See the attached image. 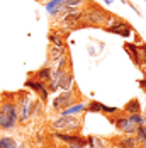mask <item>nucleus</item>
<instances>
[{"label":"nucleus","instance_id":"obj_1","mask_svg":"<svg viewBox=\"0 0 146 148\" xmlns=\"http://www.w3.org/2000/svg\"><path fill=\"white\" fill-rule=\"evenodd\" d=\"M19 121V112L15 106V92L2 94V104H0V130L10 131L14 130Z\"/></svg>","mask_w":146,"mask_h":148},{"label":"nucleus","instance_id":"obj_2","mask_svg":"<svg viewBox=\"0 0 146 148\" xmlns=\"http://www.w3.org/2000/svg\"><path fill=\"white\" fill-rule=\"evenodd\" d=\"M116 17L111 14H107L105 10H102L99 5H90L87 10L83 12V21L88 26H102V24H111Z\"/></svg>","mask_w":146,"mask_h":148},{"label":"nucleus","instance_id":"obj_3","mask_svg":"<svg viewBox=\"0 0 146 148\" xmlns=\"http://www.w3.org/2000/svg\"><path fill=\"white\" fill-rule=\"evenodd\" d=\"M15 106H17V112H19V121L20 123L27 121V118L32 114V101H31V94L27 90L15 92Z\"/></svg>","mask_w":146,"mask_h":148},{"label":"nucleus","instance_id":"obj_4","mask_svg":"<svg viewBox=\"0 0 146 148\" xmlns=\"http://www.w3.org/2000/svg\"><path fill=\"white\" fill-rule=\"evenodd\" d=\"M51 126L56 130V131H70V133H76L78 130H80V126H82V123H80V119L75 118V116H59L56 118L53 123H51Z\"/></svg>","mask_w":146,"mask_h":148},{"label":"nucleus","instance_id":"obj_5","mask_svg":"<svg viewBox=\"0 0 146 148\" xmlns=\"http://www.w3.org/2000/svg\"><path fill=\"white\" fill-rule=\"evenodd\" d=\"M24 87H26V89L34 90V92L39 95V99L43 101V104L46 102V101H48V97H49V92H48V89H46V84L41 82V80H38V78H34V77H27V80H26Z\"/></svg>","mask_w":146,"mask_h":148},{"label":"nucleus","instance_id":"obj_6","mask_svg":"<svg viewBox=\"0 0 146 148\" xmlns=\"http://www.w3.org/2000/svg\"><path fill=\"white\" fill-rule=\"evenodd\" d=\"M76 97H75V94H73V90H65L63 94H59L55 97V101H53V107L56 109V111H63V109H66V107H70L73 104H76Z\"/></svg>","mask_w":146,"mask_h":148},{"label":"nucleus","instance_id":"obj_7","mask_svg":"<svg viewBox=\"0 0 146 148\" xmlns=\"http://www.w3.org/2000/svg\"><path fill=\"white\" fill-rule=\"evenodd\" d=\"M107 32H112V34H119L122 38H129V34L132 32V27L129 22L126 21H119V19H114L107 27H104Z\"/></svg>","mask_w":146,"mask_h":148},{"label":"nucleus","instance_id":"obj_8","mask_svg":"<svg viewBox=\"0 0 146 148\" xmlns=\"http://www.w3.org/2000/svg\"><path fill=\"white\" fill-rule=\"evenodd\" d=\"M112 123L116 124V128L121 131V133H126V134H132L136 131V126L129 123V119L126 118V116H119V118L112 119Z\"/></svg>","mask_w":146,"mask_h":148},{"label":"nucleus","instance_id":"obj_9","mask_svg":"<svg viewBox=\"0 0 146 148\" xmlns=\"http://www.w3.org/2000/svg\"><path fill=\"white\" fill-rule=\"evenodd\" d=\"M65 56V46H49L48 48V60L51 63H58L59 60Z\"/></svg>","mask_w":146,"mask_h":148},{"label":"nucleus","instance_id":"obj_10","mask_svg":"<svg viewBox=\"0 0 146 148\" xmlns=\"http://www.w3.org/2000/svg\"><path fill=\"white\" fill-rule=\"evenodd\" d=\"M124 49L128 51V55H129V58H131L132 63H134L136 66H139V68H141V60H139L138 45H134V43H124Z\"/></svg>","mask_w":146,"mask_h":148},{"label":"nucleus","instance_id":"obj_11","mask_svg":"<svg viewBox=\"0 0 146 148\" xmlns=\"http://www.w3.org/2000/svg\"><path fill=\"white\" fill-rule=\"evenodd\" d=\"M29 77H34V78H38V80H41L44 84H48L49 80H51V66H43V68H39L38 72H34V73H29Z\"/></svg>","mask_w":146,"mask_h":148},{"label":"nucleus","instance_id":"obj_12","mask_svg":"<svg viewBox=\"0 0 146 148\" xmlns=\"http://www.w3.org/2000/svg\"><path fill=\"white\" fill-rule=\"evenodd\" d=\"M58 85H59V89H63V90H72V85H73L72 70H66V72L63 73V77L59 78V82H58Z\"/></svg>","mask_w":146,"mask_h":148},{"label":"nucleus","instance_id":"obj_13","mask_svg":"<svg viewBox=\"0 0 146 148\" xmlns=\"http://www.w3.org/2000/svg\"><path fill=\"white\" fill-rule=\"evenodd\" d=\"M139 145H141V141L136 136H124L119 141V147L121 148H139Z\"/></svg>","mask_w":146,"mask_h":148},{"label":"nucleus","instance_id":"obj_14","mask_svg":"<svg viewBox=\"0 0 146 148\" xmlns=\"http://www.w3.org/2000/svg\"><path fill=\"white\" fill-rule=\"evenodd\" d=\"M85 111V104H73L70 107H66V109H63L61 111V116H75V114H78V112H83Z\"/></svg>","mask_w":146,"mask_h":148},{"label":"nucleus","instance_id":"obj_15","mask_svg":"<svg viewBox=\"0 0 146 148\" xmlns=\"http://www.w3.org/2000/svg\"><path fill=\"white\" fill-rule=\"evenodd\" d=\"M124 112L128 114H136V112H141V104L138 99H131L129 102H126L124 106Z\"/></svg>","mask_w":146,"mask_h":148},{"label":"nucleus","instance_id":"obj_16","mask_svg":"<svg viewBox=\"0 0 146 148\" xmlns=\"http://www.w3.org/2000/svg\"><path fill=\"white\" fill-rule=\"evenodd\" d=\"M48 39H49V43L53 46H65V43H63V38L59 36L58 32H55V31H51L49 34H48Z\"/></svg>","mask_w":146,"mask_h":148},{"label":"nucleus","instance_id":"obj_17","mask_svg":"<svg viewBox=\"0 0 146 148\" xmlns=\"http://www.w3.org/2000/svg\"><path fill=\"white\" fill-rule=\"evenodd\" d=\"M87 145L88 148H105L102 143V140L100 138H97V136H88L87 138Z\"/></svg>","mask_w":146,"mask_h":148},{"label":"nucleus","instance_id":"obj_18","mask_svg":"<svg viewBox=\"0 0 146 148\" xmlns=\"http://www.w3.org/2000/svg\"><path fill=\"white\" fill-rule=\"evenodd\" d=\"M17 145V141H15L12 136H3V138H0V148H14Z\"/></svg>","mask_w":146,"mask_h":148},{"label":"nucleus","instance_id":"obj_19","mask_svg":"<svg viewBox=\"0 0 146 148\" xmlns=\"http://www.w3.org/2000/svg\"><path fill=\"white\" fill-rule=\"evenodd\" d=\"M85 111H87V112H100V111H102V104L97 102V101H92L90 104L85 106Z\"/></svg>","mask_w":146,"mask_h":148},{"label":"nucleus","instance_id":"obj_20","mask_svg":"<svg viewBox=\"0 0 146 148\" xmlns=\"http://www.w3.org/2000/svg\"><path fill=\"white\" fill-rule=\"evenodd\" d=\"M129 123H132L134 126H143V121H145V118L141 116V112H136V114H129Z\"/></svg>","mask_w":146,"mask_h":148},{"label":"nucleus","instance_id":"obj_21","mask_svg":"<svg viewBox=\"0 0 146 148\" xmlns=\"http://www.w3.org/2000/svg\"><path fill=\"white\" fill-rule=\"evenodd\" d=\"M138 51H139V60H141V70H145V66H146V45H138Z\"/></svg>","mask_w":146,"mask_h":148},{"label":"nucleus","instance_id":"obj_22","mask_svg":"<svg viewBox=\"0 0 146 148\" xmlns=\"http://www.w3.org/2000/svg\"><path fill=\"white\" fill-rule=\"evenodd\" d=\"M136 138L141 141V143H146V130L143 128V126H136Z\"/></svg>","mask_w":146,"mask_h":148},{"label":"nucleus","instance_id":"obj_23","mask_svg":"<svg viewBox=\"0 0 146 148\" xmlns=\"http://www.w3.org/2000/svg\"><path fill=\"white\" fill-rule=\"evenodd\" d=\"M100 112L107 114V116H111V114H117L119 109H117V107H109V106H104L102 104V111H100Z\"/></svg>","mask_w":146,"mask_h":148},{"label":"nucleus","instance_id":"obj_24","mask_svg":"<svg viewBox=\"0 0 146 148\" xmlns=\"http://www.w3.org/2000/svg\"><path fill=\"white\" fill-rule=\"evenodd\" d=\"M87 0H65L63 3L65 5H68V7H72V9H75V7H78L80 3H85Z\"/></svg>","mask_w":146,"mask_h":148},{"label":"nucleus","instance_id":"obj_25","mask_svg":"<svg viewBox=\"0 0 146 148\" xmlns=\"http://www.w3.org/2000/svg\"><path fill=\"white\" fill-rule=\"evenodd\" d=\"M14 148H26V147H24V145H15Z\"/></svg>","mask_w":146,"mask_h":148},{"label":"nucleus","instance_id":"obj_26","mask_svg":"<svg viewBox=\"0 0 146 148\" xmlns=\"http://www.w3.org/2000/svg\"><path fill=\"white\" fill-rule=\"evenodd\" d=\"M139 148H146V143H141V145H139Z\"/></svg>","mask_w":146,"mask_h":148},{"label":"nucleus","instance_id":"obj_27","mask_svg":"<svg viewBox=\"0 0 146 148\" xmlns=\"http://www.w3.org/2000/svg\"><path fill=\"white\" fill-rule=\"evenodd\" d=\"M143 128L146 130V118H145V121H143Z\"/></svg>","mask_w":146,"mask_h":148},{"label":"nucleus","instance_id":"obj_28","mask_svg":"<svg viewBox=\"0 0 146 148\" xmlns=\"http://www.w3.org/2000/svg\"><path fill=\"white\" fill-rule=\"evenodd\" d=\"M105 3H112V0H105Z\"/></svg>","mask_w":146,"mask_h":148},{"label":"nucleus","instance_id":"obj_29","mask_svg":"<svg viewBox=\"0 0 146 148\" xmlns=\"http://www.w3.org/2000/svg\"><path fill=\"white\" fill-rule=\"evenodd\" d=\"M78 148H87V147H78Z\"/></svg>","mask_w":146,"mask_h":148},{"label":"nucleus","instance_id":"obj_30","mask_svg":"<svg viewBox=\"0 0 146 148\" xmlns=\"http://www.w3.org/2000/svg\"><path fill=\"white\" fill-rule=\"evenodd\" d=\"M145 116H146V109H145Z\"/></svg>","mask_w":146,"mask_h":148},{"label":"nucleus","instance_id":"obj_31","mask_svg":"<svg viewBox=\"0 0 146 148\" xmlns=\"http://www.w3.org/2000/svg\"><path fill=\"white\" fill-rule=\"evenodd\" d=\"M145 75H146V68H145Z\"/></svg>","mask_w":146,"mask_h":148},{"label":"nucleus","instance_id":"obj_32","mask_svg":"<svg viewBox=\"0 0 146 148\" xmlns=\"http://www.w3.org/2000/svg\"><path fill=\"white\" fill-rule=\"evenodd\" d=\"M145 2H146V0H145Z\"/></svg>","mask_w":146,"mask_h":148}]
</instances>
